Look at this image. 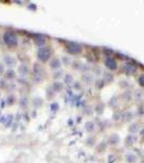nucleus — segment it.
<instances>
[{
  "label": "nucleus",
  "mask_w": 144,
  "mask_h": 163,
  "mask_svg": "<svg viewBox=\"0 0 144 163\" xmlns=\"http://www.w3.org/2000/svg\"><path fill=\"white\" fill-rule=\"evenodd\" d=\"M5 40L8 45H15L16 44V37L14 36V34L12 33H5Z\"/></svg>",
  "instance_id": "1"
},
{
  "label": "nucleus",
  "mask_w": 144,
  "mask_h": 163,
  "mask_svg": "<svg viewBox=\"0 0 144 163\" xmlns=\"http://www.w3.org/2000/svg\"><path fill=\"white\" fill-rule=\"evenodd\" d=\"M38 56H39V59H40V60H42V61H46V60L48 59V58H49V56H50L49 49H47V48H42V49H40V50H39Z\"/></svg>",
  "instance_id": "2"
},
{
  "label": "nucleus",
  "mask_w": 144,
  "mask_h": 163,
  "mask_svg": "<svg viewBox=\"0 0 144 163\" xmlns=\"http://www.w3.org/2000/svg\"><path fill=\"white\" fill-rule=\"evenodd\" d=\"M106 65H107L110 69H113V70L116 69V62L112 59H108L107 61H106Z\"/></svg>",
  "instance_id": "3"
},
{
  "label": "nucleus",
  "mask_w": 144,
  "mask_h": 163,
  "mask_svg": "<svg viewBox=\"0 0 144 163\" xmlns=\"http://www.w3.org/2000/svg\"><path fill=\"white\" fill-rule=\"evenodd\" d=\"M139 84L142 86V87H144V75L140 76V78H139Z\"/></svg>",
  "instance_id": "4"
}]
</instances>
